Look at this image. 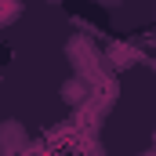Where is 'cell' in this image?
Returning a JSON list of instances; mask_svg holds the SVG:
<instances>
[{"label":"cell","mask_w":156,"mask_h":156,"mask_svg":"<svg viewBox=\"0 0 156 156\" xmlns=\"http://www.w3.org/2000/svg\"><path fill=\"white\" fill-rule=\"evenodd\" d=\"M62 98L73 102V105L83 102V83H80V80H66V83H62Z\"/></svg>","instance_id":"obj_3"},{"label":"cell","mask_w":156,"mask_h":156,"mask_svg":"<svg viewBox=\"0 0 156 156\" xmlns=\"http://www.w3.org/2000/svg\"><path fill=\"white\" fill-rule=\"evenodd\" d=\"M22 18V0H0V26H11Z\"/></svg>","instance_id":"obj_1"},{"label":"cell","mask_w":156,"mask_h":156,"mask_svg":"<svg viewBox=\"0 0 156 156\" xmlns=\"http://www.w3.org/2000/svg\"><path fill=\"white\" fill-rule=\"evenodd\" d=\"M18 142H22L18 123H4V127H0V145H4V149H11V145H18Z\"/></svg>","instance_id":"obj_2"}]
</instances>
